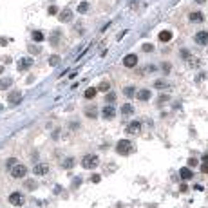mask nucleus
<instances>
[{"label": "nucleus", "mask_w": 208, "mask_h": 208, "mask_svg": "<svg viewBox=\"0 0 208 208\" xmlns=\"http://www.w3.org/2000/svg\"><path fill=\"white\" fill-rule=\"evenodd\" d=\"M98 165H100V158H98L96 154H85V156L82 158V166H83L85 170H94Z\"/></svg>", "instance_id": "f257e3e1"}, {"label": "nucleus", "mask_w": 208, "mask_h": 208, "mask_svg": "<svg viewBox=\"0 0 208 208\" xmlns=\"http://www.w3.org/2000/svg\"><path fill=\"white\" fill-rule=\"evenodd\" d=\"M132 150H134V145H132V141H129V139H120V141L116 143V152H118L120 156H129V154H132Z\"/></svg>", "instance_id": "f03ea898"}, {"label": "nucleus", "mask_w": 208, "mask_h": 208, "mask_svg": "<svg viewBox=\"0 0 208 208\" xmlns=\"http://www.w3.org/2000/svg\"><path fill=\"white\" fill-rule=\"evenodd\" d=\"M11 176H13L14 179H24V177L27 176V166L22 165V163L14 165L13 168H11Z\"/></svg>", "instance_id": "7ed1b4c3"}, {"label": "nucleus", "mask_w": 208, "mask_h": 208, "mask_svg": "<svg viewBox=\"0 0 208 208\" xmlns=\"http://www.w3.org/2000/svg\"><path fill=\"white\" fill-rule=\"evenodd\" d=\"M101 118H103L105 121L114 120L116 118V107H112V105H105V107L101 109Z\"/></svg>", "instance_id": "20e7f679"}, {"label": "nucleus", "mask_w": 208, "mask_h": 208, "mask_svg": "<svg viewBox=\"0 0 208 208\" xmlns=\"http://www.w3.org/2000/svg\"><path fill=\"white\" fill-rule=\"evenodd\" d=\"M9 203L13 206H22L25 203V195L20 194V192H13V194H9Z\"/></svg>", "instance_id": "39448f33"}, {"label": "nucleus", "mask_w": 208, "mask_h": 208, "mask_svg": "<svg viewBox=\"0 0 208 208\" xmlns=\"http://www.w3.org/2000/svg\"><path fill=\"white\" fill-rule=\"evenodd\" d=\"M125 132H127V136H136V134H139V132H141V121H130L129 125H127Z\"/></svg>", "instance_id": "423d86ee"}, {"label": "nucleus", "mask_w": 208, "mask_h": 208, "mask_svg": "<svg viewBox=\"0 0 208 208\" xmlns=\"http://www.w3.org/2000/svg\"><path fill=\"white\" fill-rule=\"evenodd\" d=\"M72 9H69V7H65V9H62L60 13H58V18H60V22H64V24H69V22L72 20Z\"/></svg>", "instance_id": "0eeeda50"}, {"label": "nucleus", "mask_w": 208, "mask_h": 208, "mask_svg": "<svg viewBox=\"0 0 208 208\" xmlns=\"http://www.w3.org/2000/svg\"><path fill=\"white\" fill-rule=\"evenodd\" d=\"M123 65H125L127 69H132V67H136V65H138V56L134 54V53L127 54V56L123 58Z\"/></svg>", "instance_id": "6e6552de"}, {"label": "nucleus", "mask_w": 208, "mask_h": 208, "mask_svg": "<svg viewBox=\"0 0 208 208\" xmlns=\"http://www.w3.org/2000/svg\"><path fill=\"white\" fill-rule=\"evenodd\" d=\"M20 101H22L20 91H11V93H9V96H7V103H9V105H18Z\"/></svg>", "instance_id": "1a4fd4ad"}, {"label": "nucleus", "mask_w": 208, "mask_h": 208, "mask_svg": "<svg viewBox=\"0 0 208 208\" xmlns=\"http://www.w3.org/2000/svg\"><path fill=\"white\" fill-rule=\"evenodd\" d=\"M31 65H33V60H31V58H20L18 64H16V69L20 72H24V71H27V69H31Z\"/></svg>", "instance_id": "9d476101"}, {"label": "nucleus", "mask_w": 208, "mask_h": 208, "mask_svg": "<svg viewBox=\"0 0 208 208\" xmlns=\"http://www.w3.org/2000/svg\"><path fill=\"white\" fill-rule=\"evenodd\" d=\"M47 172H49V165H45V163H36L33 166V174L35 176H45Z\"/></svg>", "instance_id": "9b49d317"}, {"label": "nucleus", "mask_w": 208, "mask_h": 208, "mask_svg": "<svg viewBox=\"0 0 208 208\" xmlns=\"http://www.w3.org/2000/svg\"><path fill=\"white\" fill-rule=\"evenodd\" d=\"M194 40H195V43H199V45H208V31H199V33H195Z\"/></svg>", "instance_id": "f8f14e48"}, {"label": "nucleus", "mask_w": 208, "mask_h": 208, "mask_svg": "<svg viewBox=\"0 0 208 208\" xmlns=\"http://www.w3.org/2000/svg\"><path fill=\"white\" fill-rule=\"evenodd\" d=\"M188 18H190L192 24H201V22H205V14H203L201 11H192Z\"/></svg>", "instance_id": "ddd939ff"}, {"label": "nucleus", "mask_w": 208, "mask_h": 208, "mask_svg": "<svg viewBox=\"0 0 208 208\" xmlns=\"http://www.w3.org/2000/svg\"><path fill=\"white\" fill-rule=\"evenodd\" d=\"M179 176H181V179L183 181H190V179H194V172L188 168V166H183L179 170Z\"/></svg>", "instance_id": "4468645a"}, {"label": "nucleus", "mask_w": 208, "mask_h": 208, "mask_svg": "<svg viewBox=\"0 0 208 208\" xmlns=\"http://www.w3.org/2000/svg\"><path fill=\"white\" fill-rule=\"evenodd\" d=\"M138 100L139 101H149L152 98V93L149 91V89H141V91H138Z\"/></svg>", "instance_id": "2eb2a0df"}, {"label": "nucleus", "mask_w": 208, "mask_h": 208, "mask_svg": "<svg viewBox=\"0 0 208 208\" xmlns=\"http://www.w3.org/2000/svg\"><path fill=\"white\" fill-rule=\"evenodd\" d=\"M83 112H85V116L87 118H93V120H96V118H98V116H100V112H98V107H85V110H83Z\"/></svg>", "instance_id": "dca6fc26"}, {"label": "nucleus", "mask_w": 208, "mask_h": 208, "mask_svg": "<svg viewBox=\"0 0 208 208\" xmlns=\"http://www.w3.org/2000/svg\"><path fill=\"white\" fill-rule=\"evenodd\" d=\"M11 85H13V78L6 76V78L0 80V91H6V89H9Z\"/></svg>", "instance_id": "f3484780"}, {"label": "nucleus", "mask_w": 208, "mask_h": 208, "mask_svg": "<svg viewBox=\"0 0 208 208\" xmlns=\"http://www.w3.org/2000/svg\"><path fill=\"white\" fill-rule=\"evenodd\" d=\"M123 96H125V98H134V96H136V87H132V85H129V87H125V89H123Z\"/></svg>", "instance_id": "a211bd4d"}, {"label": "nucleus", "mask_w": 208, "mask_h": 208, "mask_svg": "<svg viewBox=\"0 0 208 208\" xmlns=\"http://www.w3.org/2000/svg\"><path fill=\"white\" fill-rule=\"evenodd\" d=\"M60 62H62V58L58 56V54H51V56L47 58V64H49L51 67H56V65H60Z\"/></svg>", "instance_id": "6ab92c4d"}, {"label": "nucleus", "mask_w": 208, "mask_h": 208, "mask_svg": "<svg viewBox=\"0 0 208 208\" xmlns=\"http://www.w3.org/2000/svg\"><path fill=\"white\" fill-rule=\"evenodd\" d=\"M134 112V107L130 105V103H125V105H121V114L123 116H130Z\"/></svg>", "instance_id": "aec40b11"}, {"label": "nucleus", "mask_w": 208, "mask_h": 208, "mask_svg": "<svg viewBox=\"0 0 208 208\" xmlns=\"http://www.w3.org/2000/svg\"><path fill=\"white\" fill-rule=\"evenodd\" d=\"M96 94H98V89H96V87H89V89L85 91V94H83V96H85L87 100H93Z\"/></svg>", "instance_id": "412c9836"}, {"label": "nucleus", "mask_w": 208, "mask_h": 208, "mask_svg": "<svg viewBox=\"0 0 208 208\" xmlns=\"http://www.w3.org/2000/svg\"><path fill=\"white\" fill-rule=\"evenodd\" d=\"M96 89H98L100 93H109V91H110V83H109L107 80H103V82H101V83L96 87Z\"/></svg>", "instance_id": "4be33fe9"}, {"label": "nucleus", "mask_w": 208, "mask_h": 208, "mask_svg": "<svg viewBox=\"0 0 208 208\" xmlns=\"http://www.w3.org/2000/svg\"><path fill=\"white\" fill-rule=\"evenodd\" d=\"M159 40H161V42H170V40H172V33H170V31H161V33H159Z\"/></svg>", "instance_id": "5701e85b"}, {"label": "nucleus", "mask_w": 208, "mask_h": 208, "mask_svg": "<svg viewBox=\"0 0 208 208\" xmlns=\"http://www.w3.org/2000/svg\"><path fill=\"white\" fill-rule=\"evenodd\" d=\"M24 185H25V188H27V190H36V188H38V183H36L35 179H25V183H24Z\"/></svg>", "instance_id": "b1692460"}, {"label": "nucleus", "mask_w": 208, "mask_h": 208, "mask_svg": "<svg viewBox=\"0 0 208 208\" xmlns=\"http://www.w3.org/2000/svg\"><path fill=\"white\" fill-rule=\"evenodd\" d=\"M72 166H74V158H67L64 163H62V168H65V170H69Z\"/></svg>", "instance_id": "393cba45"}, {"label": "nucleus", "mask_w": 208, "mask_h": 208, "mask_svg": "<svg viewBox=\"0 0 208 208\" xmlns=\"http://www.w3.org/2000/svg\"><path fill=\"white\" fill-rule=\"evenodd\" d=\"M33 40H36V42H43L45 40V36H43V33L42 31H33Z\"/></svg>", "instance_id": "a878e982"}, {"label": "nucleus", "mask_w": 208, "mask_h": 208, "mask_svg": "<svg viewBox=\"0 0 208 208\" xmlns=\"http://www.w3.org/2000/svg\"><path fill=\"white\" fill-rule=\"evenodd\" d=\"M87 11H89V2H80L78 4V13H87Z\"/></svg>", "instance_id": "bb28decb"}, {"label": "nucleus", "mask_w": 208, "mask_h": 208, "mask_svg": "<svg viewBox=\"0 0 208 208\" xmlns=\"http://www.w3.org/2000/svg\"><path fill=\"white\" fill-rule=\"evenodd\" d=\"M154 87H156V89H166L168 83H166V80H156V82H154Z\"/></svg>", "instance_id": "cd10ccee"}, {"label": "nucleus", "mask_w": 208, "mask_h": 208, "mask_svg": "<svg viewBox=\"0 0 208 208\" xmlns=\"http://www.w3.org/2000/svg\"><path fill=\"white\" fill-rule=\"evenodd\" d=\"M201 172L203 174H208V154L203 156V165H201Z\"/></svg>", "instance_id": "c85d7f7f"}, {"label": "nucleus", "mask_w": 208, "mask_h": 208, "mask_svg": "<svg viewBox=\"0 0 208 208\" xmlns=\"http://www.w3.org/2000/svg\"><path fill=\"white\" fill-rule=\"evenodd\" d=\"M29 53H31V54H35V56H38V54L42 53V49H40L38 45H31V47H29Z\"/></svg>", "instance_id": "c756f323"}, {"label": "nucleus", "mask_w": 208, "mask_h": 208, "mask_svg": "<svg viewBox=\"0 0 208 208\" xmlns=\"http://www.w3.org/2000/svg\"><path fill=\"white\" fill-rule=\"evenodd\" d=\"M14 165H18V161H16V159H14V158H9V159H7V161H6V166H7V168H9V170H11V168H13Z\"/></svg>", "instance_id": "7c9ffc66"}, {"label": "nucleus", "mask_w": 208, "mask_h": 208, "mask_svg": "<svg viewBox=\"0 0 208 208\" xmlns=\"http://www.w3.org/2000/svg\"><path fill=\"white\" fill-rule=\"evenodd\" d=\"M105 101H109V105H110V103H114V101H116V94L114 93L105 94Z\"/></svg>", "instance_id": "2f4dec72"}, {"label": "nucleus", "mask_w": 208, "mask_h": 208, "mask_svg": "<svg viewBox=\"0 0 208 208\" xmlns=\"http://www.w3.org/2000/svg\"><path fill=\"white\" fill-rule=\"evenodd\" d=\"M58 38H60V33H58V31H54V33H53V38H51V43H53V45H56V43H58Z\"/></svg>", "instance_id": "473e14b6"}, {"label": "nucleus", "mask_w": 208, "mask_h": 208, "mask_svg": "<svg viewBox=\"0 0 208 208\" xmlns=\"http://www.w3.org/2000/svg\"><path fill=\"white\" fill-rule=\"evenodd\" d=\"M161 71L165 72V74H168V72H170V64H168V62H165V64L161 65Z\"/></svg>", "instance_id": "72a5a7b5"}, {"label": "nucleus", "mask_w": 208, "mask_h": 208, "mask_svg": "<svg viewBox=\"0 0 208 208\" xmlns=\"http://www.w3.org/2000/svg\"><path fill=\"white\" fill-rule=\"evenodd\" d=\"M197 165H199V161H197L195 158H190V159H188V168H190V166H197Z\"/></svg>", "instance_id": "f704fd0d"}, {"label": "nucleus", "mask_w": 208, "mask_h": 208, "mask_svg": "<svg viewBox=\"0 0 208 208\" xmlns=\"http://www.w3.org/2000/svg\"><path fill=\"white\" fill-rule=\"evenodd\" d=\"M143 51H145V53H152V51H154V45H152V43H145Z\"/></svg>", "instance_id": "c9c22d12"}, {"label": "nucleus", "mask_w": 208, "mask_h": 208, "mask_svg": "<svg viewBox=\"0 0 208 208\" xmlns=\"http://www.w3.org/2000/svg\"><path fill=\"white\" fill-rule=\"evenodd\" d=\"M100 179H101L100 174H94V176H91V181H93V183H100Z\"/></svg>", "instance_id": "e433bc0d"}, {"label": "nucleus", "mask_w": 208, "mask_h": 208, "mask_svg": "<svg viewBox=\"0 0 208 208\" xmlns=\"http://www.w3.org/2000/svg\"><path fill=\"white\" fill-rule=\"evenodd\" d=\"M82 185V177H74V181H72V188H76Z\"/></svg>", "instance_id": "4c0bfd02"}, {"label": "nucleus", "mask_w": 208, "mask_h": 208, "mask_svg": "<svg viewBox=\"0 0 208 208\" xmlns=\"http://www.w3.org/2000/svg\"><path fill=\"white\" fill-rule=\"evenodd\" d=\"M58 13V7L56 6H51L49 7V14H56Z\"/></svg>", "instance_id": "58836bf2"}, {"label": "nucleus", "mask_w": 208, "mask_h": 208, "mask_svg": "<svg viewBox=\"0 0 208 208\" xmlns=\"http://www.w3.org/2000/svg\"><path fill=\"white\" fill-rule=\"evenodd\" d=\"M58 138H60V129H56L53 132V139H58Z\"/></svg>", "instance_id": "ea45409f"}, {"label": "nucleus", "mask_w": 208, "mask_h": 208, "mask_svg": "<svg viewBox=\"0 0 208 208\" xmlns=\"http://www.w3.org/2000/svg\"><path fill=\"white\" fill-rule=\"evenodd\" d=\"M195 4H197V6H203V4H206L208 0H194Z\"/></svg>", "instance_id": "a19ab883"}, {"label": "nucleus", "mask_w": 208, "mask_h": 208, "mask_svg": "<svg viewBox=\"0 0 208 208\" xmlns=\"http://www.w3.org/2000/svg\"><path fill=\"white\" fill-rule=\"evenodd\" d=\"M166 100H168V96H166V94H163V96L159 98V103H163V101H166Z\"/></svg>", "instance_id": "79ce46f5"}, {"label": "nucleus", "mask_w": 208, "mask_h": 208, "mask_svg": "<svg viewBox=\"0 0 208 208\" xmlns=\"http://www.w3.org/2000/svg\"><path fill=\"white\" fill-rule=\"evenodd\" d=\"M179 190H181V192H187V190H188V187H187V185H181V187H179Z\"/></svg>", "instance_id": "37998d69"}, {"label": "nucleus", "mask_w": 208, "mask_h": 208, "mask_svg": "<svg viewBox=\"0 0 208 208\" xmlns=\"http://www.w3.org/2000/svg\"><path fill=\"white\" fill-rule=\"evenodd\" d=\"M2 110H4V105H2V103H0V112H2Z\"/></svg>", "instance_id": "c03bdc74"}, {"label": "nucleus", "mask_w": 208, "mask_h": 208, "mask_svg": "<svg viewBox=\"0 0 208 208\" xmlns=\"http://www.w3.org/2000/svg\"><path fill=\"white\" fill-rule=\"evenodd\" d=\"M2 71H4V67H2V65H0V74H2Z\"/></svg>", "instance_id": "a18cd8bd"}]
</instances>
